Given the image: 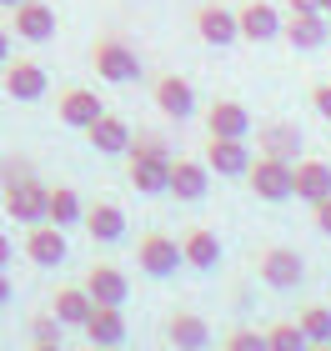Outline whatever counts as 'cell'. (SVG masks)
I'll list each match as a JSON object with an SVG mask.
<instances>
[{"label": "cell", "mask_w": 331, "mask_h": 351, "mask_svg": "<svg viewBox=\"0 0 331 351\" xmlns=\"http://www.w3.org/2000/svg\"><path fill=\"white\" fill-rule=\"evenodd\" d=\"M171 146L161 136H131V146H125V176H131V186L140 196H161L166 181H171Z\"/></svg>", "instance_id": "cell-1"}, {"label": "cell", "mask_w": 331, "mask_h": 351, "mask_svg": "<svg viewBox=\"0 0 331 351\" xmlns=\"http://www.w3.org/2000/svg\"><path fill=\"white\" fill-rule=\"evenodd\" d=\"M90 60H96V75H101V81H110V86H125V81H136V75H140L136 45H125V40H116V36L96 40Z\"/></svg>", "instance_id": "cell-2"}, {"label": "cell", "mask_w": 331, "mask_h": 351, "mask_svg": "<svg viewBox=\"0 0 331 351\" xmlns=\"http://www.w3.org/2000/svg\"><path fill=\"white\" fill-rule=\"evenodd\" d=\"M136 266L146 271V276H176V266H186L181 256V241L166 231H146L136 241Z\"/></svg>", "instance_id": "cell-3"}, {"label": "cell", "mask_w": 331, "mask_h": 351, "mask_svg": "<svg viewBox=\"0 0 331 351\" xmlns=\"http://www.w3.org/2000/svg\"><path fill=\"white\" fill-rule=\"evenodd\" d=\"M256 271H261V281L271 286V291H296V286L306 281V261L296 256L291 246H266L256 256Z\"/></svg>", "instance_id": "cell-4"}, {"label": "cell", "mask_w": 331, "mask_h": 351, "mask_svg": "<svg viewBox=\"0 0 331 351\" xmlns=\"http://www.w3.org/2000/svg\"><path fill=\"white\" fill-rule=\"evenodd\" d=\"M246 186L256 201H291V161H276V156H256L246 171Z\"/></svg>", "instance_id": "cell-5"}, {"label": "cell", "mask_w": 331, "mask_h": 351, "mask_svg": "<svg viewBox=\"0 0 331 351\" xmlns=\"http://www.w3.org/2000/svg\"><path fill=\"white\" fill-rule=\"evenodd\" d=\"M0 71H5V75H0V86H5L10 101H40L45 86H51V75H45L40 60H5Z\"/></svg>", "instance_id": "cell-6"}, {"label": "cell", "mask_w": 331, "mask_h": 351, "mask_svg": "<svg viewBox=\"0 0 331 351\" xmlns=\"http://www.w3.org/2000/svg\"><path fill=\"white\" fill-rule=\"evenodd\" d=\"M45 196H51V186H40L36 176L21 186H5V216L21 221V226H40L45 221Z\"/></svg>", "instance_id": "cell-7"}, {"label": "cell", "mask_w": 331, "mask_h": 351, "mask_svg": "<svg viewBox=\"0 0 331 351\" xmlns=\"http://www.w3.org/2000/svg\"><path fill=\"white\" fill-rule=\"evenodd\" d=\"M256 151L296 166V161H302V125H296V121H266V125H256Z\"/></svg>", "instance_id": "cell-8"}, {"label": "cell", "mask_w": 331, "mask_h": 351, "mask_svg": "<svg viewBox=\"0 0 331 351\" xmlns=\"http://www.w3.org/2000/svg\"><path fill=\"white\" fill-rule=\"evenodd\" d=\"M281 36H286L296 51H321V45L331 40V15H321V10H291L286 25H281Z\"/></svg>", "instance_id": "cell-9"}, {"label": "cell", "mask_w": 331, "mask_h": 351, "mask_svg": "<svg viewBox=\"0 0 331 351\" xmlns=\"http://www.w3.org/2000/svg\"><path fill=\"white\" fill-rule=\"evenodd\" d=\"M206 191H211V166H206V161H191V156H176V161H171L166 196H176V201H201Z\"/></svg>", "instance_id": "cell-10"}, {"label": "cell", "mask_w": 331, "mask_h": 351, "mask_svg": "<svg viewBox=\"0 0 331 351\" xmlns=\"http://www.w3.org/2000/svg\"><path fill=\"white\" fill-rule=\"evenodd\" d=\"M201 161H206L216 176H246L256 156H251V146H246V141H236V136H211Z\"/></svg>", "instance_id": "cell-11"}, {"label": "cell", "mask_w": 331, "mask_h": 351, "mask_svg": "<svg viewBox=\"0 0 331 351\" xmlns=\"http://www.w3.org/2000/svg\"><path fill=\"white\" fill-rule=\"evenodd\" d=\"M236 25H241V40H251V45H266V40H276L281 36V15H276V5H266V0H246L241 10H236Z\"/></svg>", "instance_id": "cell-12"}, {"label": "cell", "mask_w": 331, "mask_h": 351, "mask_svg": "<svg viewBox=\"0 0 331 351\" xmlns=\"http://www.w3.org/2000/svg\"><path fill=\"white\" fill-rule=\"evenodd\" d=\"M86 296L96 301V306H125V296H131V281H125V271L121 266H90L86 271Z\"/></svg>", "instance_id": "cell-13"}, {"label": "cell", "mask_w": 331, "mask_h": 351, "mask_svg": "<svg viewBox=\"0 0 331 351\" xmlns=\"http://www.w3.org/2000/svg\"><path fill=\"white\" fill-rule=\"evenodd\" d=\"M156 110L171 116V121L196 116V86L186 81V75H161V81H156Z\"/></svg>", "instance_id": "cell-14"}, {"label": "cell", "mask_w": 331, "mask_h": 351, "mask_svg": "<svg viewBox=\"0 0 331 351\" xmlns=\"http://www.w3.org/2000/svg\"><path fill=\"white\" fill-rule=\"evenodd\" d=\"M60 125H71V131H86L96 116H106V106H101V95L96 90H86V86H71V90H60Z\"/></svg>", "instance_id": "cell-15"}, {"label": "cell", "mask_w": 331, "mask_h": 351, "mask_svg": "<svg viewBox=\"0 0 331 351\" xmlns=\"http://www.w3.org/2000/svg\"><path fill=\"white\" fill-rule=\"evenodd\" d=\"M25 256L36 261V266H60L71 256V246H66V231L51 226V221H40V226H30L25 236Z\"/></svg>", "instance_id": "cell-16"}, {"label": "cell", "mask_w": 331, "mask_h": 351, "mask_svg": "<svg viewBox=\"0 0 331 351\" xmlns=\"http://www.w3.org/2000/svg\"><path fill=\"white\" fill-rule=\"evenodd\" d=\"M291 196L306 201V206L326 201L331 196V166L326 161H296L291 166Z\"/></svg>", "instance_id": "cell-17"}, {"label": "cell", "mask_w": 331, "mask_h": 351, "mask_svg": "<svg viewBox=\"0 0 331 351\" xmlns=\"http://www.w3.org/2000/svg\"><path fill=\"white\" fill-rule=\"evenodd\" d=\"M166 341L176 346V351H206V346H211V326H206V316H196V311H171V322H166Z\"/></svg>", "instance_id": "cell-18"}, {"label": "cell", "mask_w": 331, "mask_h": 351, "mask_svg": "<svg viewBox=\"0 0 331 351\" xmlns=\"http://www.w3.org/2000/svg\"><path fill=\"white\" fill-rule=\"evenodd\" d=\"M15 36L30 40V45L51 40L56 36V10L45 5V0H21V5H15Z\"/></svg>", "instance_id": "cell-19"}, {"label": "cell", "mask_w": 331, "mask_h": 351, "mask_svg": "<svg viewBox=\"0 0 331 351\" xmlns=\"http://www.w3.org/2000/svg\"><path fill=\"white\" fill-rule=\"evenodd\" d=\"M196 36L206 40V45H236V40H241L236 10H226V5H201L196 10Z\"/></svg>", "instance_id": "cell-20"}, {"label": "cell", "mask_w": 331, "mask_h": 351, "mask_svg": "<svg viewBox=\"0 0 331 351\" xmlns=\"http://www.w3.org/2000/svg\"><path fill=\"white\" fill-rule=\"evenodd\" d=\"M206 136H236V141H246L251 136V110L241 101H211L206 106Z\"/></svg>", "instance_id": "cell-21"}, {"label": "cell", "mask_w": 331, "mask_h": 351, "mask_svg": "<svg viewBox=\"0 0 331 351\" xmlns=\"http://www.w3.org/2000/svg\"><path fill=\"white\" fill-rule=\"evenodd\" d=\"M81 226L90 231V241L110 246V241H121V236H125V211H121L116 201H96V206H86Z\"/></svg>", "instance_id": "cell-22"}, {"label": "cell", "mask_w": 331, "mask_h": 351, "mask_svg": "<svg viewBox=\"0 0 331 351\" xmlns=\"http://www.w3.org/2000/svg\"><path fill=\"white\" fill-rule=\"evenodd\" d=\"M86 141H90L101 156H125V146H131V125L106 110V116H96V121L86 125Z\"/></svg>", "instance_id": "cell-23"}, {"label": "cell", "mask_w": 331, "mask_h": 351, "mask_svg": "<svg viewBox=\"0 0 331 351\" xmlns=\"http://www.w3.org/2000/svg\"><path fill=\"white\" fill-rule=\"evenodd\" d=\"M81 331L90 337V346H121L125 341V311L121 306H90Z\"/></svg>", "instance_id": "cell-24"}, {"label": "cell", "mask_w": 331, "mask_h": 351, "mask_svg": "<svg viewBox=\"0 0 331 351\" xmlns=\"http://www.w3.org/2000/svg\"><path fill=\"white\" fill-rule=\"evenodd\" d=\"M181 256H186V266L211 271V266L221 261V236H216V231H206V226H191V231L181 236Z\"/></svg>", "instance_id": "cell-25"}, {"label": "cell", "mask_w": 331, "mask_h": 351, "mask_svg": "<svg viewBox=\"0 0 331 351\" xmlns=\"http://www.w3.org/2000/svg\"><path fill=\"white\" fill-rule=\"evenodd\" d=\"M90 306H96V301L86 296V286H66V291H56V301H51V316H56L60 326H86Z\"/></svg>", "instance_id": "cell-26"}, {"label": "cell", "mask_w": 331, "mask_h": 351, "mask_svg": "<svg viewBox=\"0 0 331 351\" xmlns=\"http://www.w3.org/2000/svg\"><path fill=\"white\" fill-rule=\"evenodd\" d=\"M86 216V206H81V196H75L71 186H51V196H45V221H51V226H75V221Z\"/></svg>", "instance_id": "cell-27"}, {"label": "cell", "mask_w": 331, "mask_h": 351, "mask_svg": "<svg viewBox=\"0 0 331 351\" xmlns=\"http://www.w3.org/2000/svg\"><path fill=\"white\" fill-rule=\"evenodd\" d=\"M296 326L306 331V341H331V306H321V301H311V306H302V316H296Z\"/></svg>", "instance_id": "cell-28"}, {"label": "cell", "mask_w": 331, "mask_h": 351, "mask_svg": "<svg viewBox=\"0 0 331 351\" xmlns=\"http://www.w3.org/2000/svg\"><path fill=\"white\" fill-rule=\"evenodd\" d=\"M266 346H271V351H311L306 331L296 326V322H276L271 331H266Z\"/></svg>", "instance_id": "cell-29"}, {"label": "cell", "mask_w": 331, "mask_h": 351, "mask_svg": "<svg viewBox=\"0 0 331 351\" xmlns=\"http://www.w3.org/2000/svg\"><path fill=\"white\" fill-rule=\"evenodd\" d=\"M221 351H271V346H266V331L236 326V331H226V341H221Z\"/></svg>", "instance_id": "cell-30"}, {"label": "cell", "mask_w": 331, "mask_h": 351, "mask_svg": "<svg viewBox=\"0 0 331 351\" xmlns=\"http://www.w3.org/2000/svg\"><path fill=\"white\" fill-rule=\"evenodd\" d=\"M30 161L25 156H10V161H0V186H21V181H30Z\"/></svg>", "instance_id": "cell-31"}, {"label": "cell", "mask_w": 331, "mask_h": 351, "mask_svg": "<svg viewBox=\"0 0 331 351\" xmlns=\"http://www.w3.org/2000/svg\"><path fill=\"white\" fill-rule=\"evenodd\" d=\"M30 331H36V341H60V322H56V316H36Z\"/></svg>", "instance_id": "cell-32"}, {"label": "cell", "mask_w": 331, "mask_h": 351, "mask_svg": "<svg viewBox=\"0 0 331 351\" xmlns=\"http://www.w3.org/2000/svg\"><path fill=\"white\" fill-rule=\"evenodd\" d=\"M311 226H317L321 236H331V196H326V201H317V206H311Z\"/></svg>", "instance_id": "cell-33"}, {"label": "cell", "mask_w": 331, "mask_h": 351, "mask_svg": "<svg viewBox=\"0 0 331 351\" xmlns=\"http://www.w3.org/2000/svg\"><path fill=\"white\" fill-rule=\"evenodd\" d=\"M311 106H317V116L331 121V86H311Z\"/></svg>", "instance_id": "cell-34"}, {"label": "cell", "mask_w": 331, "mask_h": 351, "mask_svg": "<svg viewBox=\"0 0 331 351\" xmlns=\"http://www.w3.org/2000/svg\"><path fill=\"white\" fill-rule=\"evenodd\" d=\"M10 261H15V241H10V236H5V231H0V271H5Z\"/></svg>", "instance_id": "cell-35"}, {"label": "cell", "mask_w": 331, "mask_h": 351, "mask_svg": "<svg viewBox=\"0 0 331 351\" xmlns=\"http://www.w3.org/2000/svg\"><path fill=\"white\" fill-rule=\"evenodd\" d=\"M10 296H15V286H10V276H5V271H0V306H5Z\"/></svg>", "instance_id": "cell-36"}, {"label": "cell", "mask_w": 331, "mask_h": 351, "mask_svg": "<svg viewBox=\"0 0 331 351\" xmlns=\"http://www.w3.org/2000/svg\"><path fill=\"white\" fill-rule=\"evenodd\" d=\"M10 60V36H5V25H0V66Z\"/></svg>", "instance_id": "cell-37"}, {"label": "cell", "mask_w": 331, "mask_h": 351, "mask_svg": "<svg viewBox=\"0 0 331 351\" xmlns=\"http://www.w3.org/2000/svg\"><path fill=\"white\" fill-rule=\"evenodd\" d=\"M291 10H321V0H286Z\"/></svg>", "instance_id": "cell-38"}, {"label": "cell", "mask_w": 331, "mask_h": 351, "mask_svg": "<svg viewBox=\"0 0 331 351\" xmlns=\"http://www.w3.org/2000/svg\"><path fill=\"white\" fill-rule=\"evenodd\" d=\"M30 351H66V346H60V341H36Z\"/></svg>", "instance_id": "cell-39"}, {"label": "cell", "mask_w": 331, "mask_h": 351, "mask_svg": "<svg viewBox=\"0 0 331 351\" xmlns=\"http://www.w3.org/2000/svg\"><path fill=\"white\" fill-rule=\"evenodd\" d=\"M311 351H331V341H317V346H311Z\"/></svg>", "instance_id": "cell-40"}, {"label": "cell", "mask_w": 331, "mask_h": 351, "mask_svg": "<svg viewBox=\"0 0 331 351\" xmlns=\"http://www.w3.org/2000/svg\"><path fill=\"white\" fill-rule=\"evenodd\" d=\"M321 15H331V0H321Z\"/></svg>", "instance_id": "cell-41"}, {"label": "cell", "mask_w": 331, "mask_h": 351, "mask_svg": "<svg viewBox=\"0 0 331 351\" xmlns=\"http://www.w3.org/2000/svg\"><path fill=\"white\" fill-rule=\"evenodd\" d=\"M90 351H121V346H90Z\"/></svg>", "instance_id": "cell-42"}, {"label": "cell", "mask_w": 331, "mask_h": 351, "mask_svg": "<svg viewBox=\"0 0 331 351\" xmlns=\"http://www.w3.org/2000/svg\"><path fill=\"white\" fill-rule=\"evenodd\" d=\"M0 5H10V10H15V5H21V0H0Z\"/></svg>", "instance_id": "cell-43"}]
</instances>
